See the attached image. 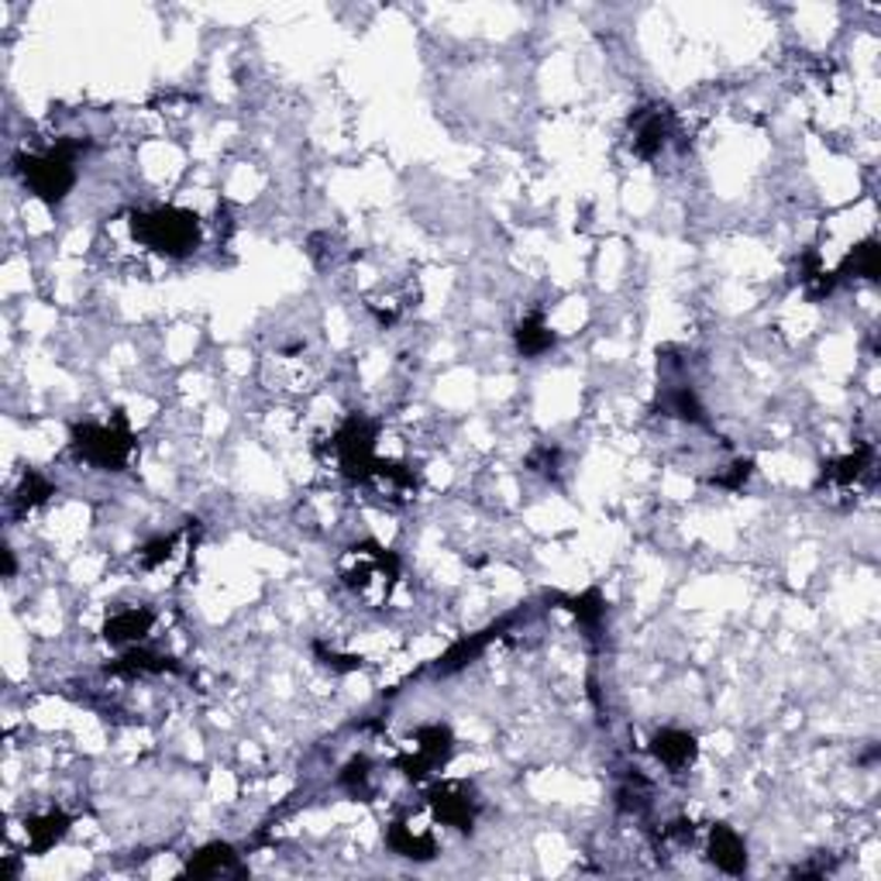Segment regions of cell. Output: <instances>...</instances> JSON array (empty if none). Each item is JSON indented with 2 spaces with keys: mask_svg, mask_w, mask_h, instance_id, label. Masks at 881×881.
Instances as JSON below:
<instances>
[{
  "mask_svg": "<svg viewBox=\"0 0 881 881\" xmlns=\"http://www.w3.org/2000/svg\"><path fill=\"white\" fill-rule=\"evenodd\" d=\"M706 854H709V861L719 871H727V874H744L747 871V844H744V837L734 830V826H727V823L709 826Z\"/></svg>",
  "mask_w": 881,
  "mask_h": 881,
  "instance_id": "obj_11",
  "label": "cell"
},
{
  "mask_svg": "<svg viewBox=\"0 0 881 881\" xmlns=\"http://www.w3.org/2000/svg\"><path fill=\"white\" fill-rule=\"evenodd\" d=\"M565 603V609H572L575 613V620L590 630V634H596L599 627H603V617H606V599H603V593L599 590H585V593H579V596H565L562 599Z\"/></svg>",
  "mask_w": 881,
  "mask_h": 881,
  "instance_id": "obj_20",
  "label": "cell"
},
{
  "mask_svg": "<svg viewBox=\"0 0 881 881\" xmlns=\"http://www.w3.org/2000/svg\"><path fill=\"white\" fill-rule=\"evenodd\" d=\"M751 462H734L727 475H716V486H724V489H744L747 486V478H751Z\"/></svg>",
  "mask_w": 881,
  "mask_h": 881,
  "instance_id": "obj_25",
  "label": "cell"
},
{
  "mask_svg": "<svg viewBox=\"0 0 881 881\" xmlns=\"http://www.w3.org/2000/svg\"><path fill=\"white\" fill-rule=\"evenodd\" d=\"M313 651H317L320 658H324V664H328V669H334V672H355V669H359V664H362V661H359V658H352V654L324 651V648H320V645H317Z\"/></svg>",
  "mask_w": 881,
  "mask_h": 881,
  "instance_id": "obj_26",
  "label": "cell"
},
{
  "mask_svg": "<svg viewBox=\"0 0 881 881\" xmlns=\"http://www.w3.org/2000/svg\"><path fill=\"white\" fill-rule=\"evenodd\" d=\"M651 755L658 758L661 768H669L672 775H682L700 758V744L689 730H679V727H664L651 737Z\"/></svg>",
  "mask_w": 881,
  "mask_h": 881,
  "instance_id": "obj_10",
  "label": "cell"
},
{
  "mask_svg": "<svg viewBox=\"0 0 881 881\" xmlns=\"http://www.w3.org/2000/svg\"><path fill=\"white\" fill-rule=\"evenodd\" d=\"M52 493H56V489H52V483H48L45 475L29 472V475L21 478V486L14 489V506H18L21 514H29V510H35V506H42Z\"/></svg>",
  "mask_w": 881,
  "mask_h": 881,
  "instance_id": "obj_22",
  "label": "cell"
},
{
  "mask_svg": "<svg viewBox=\"0 0 881 881\" xmlns=\"http://www.w3.org/2000/svg\"><path fill=\"white\" fill-rule=\"evenodd\" d=\"M517 352L524 359H541L554 349V331L544 324L541 313H527L520 324H517Z\"/></svg>",
  "mask_w": 881,
  "mask_h": 881,
  "instance_id": "obj_17",
  "label": "cell"
},
{
  "mask_svg": "<svg viewBox=\"0 0 881 881\" xmlns=\"http://www.w3.org/2000/svg\"><path fill=\"white\" fill-rule=\"evenodd\" d=\"M376 438H379L376 423H372L368 417H362V414H352L331 438V451H334V462H338L341 475H349L352 483H359V486H365L372 478V472H376V465H379Z\"/></svg>",
  "mask_w": 881,
  "mask_h": 881,
  "instance_id": "obj_5",
  "label": "cell"
},
{
  "mask_svg": "<svg viewBox=\"0 0 881 881\" xmlns=\"http://www.w3.org/2000/svg\"><path fill=\"white\" fill-rule=\"evenodd\" d=\"M878 273H881V249L874 238H865L858 249L844 255L840 269L834 276L837 279H878Z\"/></svg>",
  "mask_w": 881,
  "mask_h": 881,
  "instance_id": "obj_18",
  "label": "cell"
},
{
  "mask_svg": "<svg viewBox=\"0 0 881 881\" xmlns=\"http://www.w3.org/2000/svg\"><path fill=\"white\" fill-rule=\"evenodd\" d=\"M87 145L76 139H59L56 145H48L45 152L32 155H18V173L24 186L45 203H63L69 190L76 186V158Z\"/></svg>",
  "mask_w": 881,
  "mask_h": 881,
  "instance_id": "obj_2",
  "label": "cell"
},
{
  "mask_svg": "<svg viewBox=\"0 0 881 881\" xmlns=\"http://www.w3.org/2000/svg\"><path fill=\"white\" fill-rule=\"evenodd\" d=\"M871 472H874V448L871 444H861V448H854L850 455L834 459V462L823 465V472H819V489L830 486V489L850 493L854 486H861L865 478H871Z\"/></svg>",
  "mask_w": 881,
  "mask_h": 881,
  "instance_id": "obj_9",
  "label": "cell"
},
{
  "mask_svg": "<svg viewBox=\"0 0 881 881\" xmlns=\"http://www.w3.org/2000/svg\"><path fill=\"white\" fill-rule=\"evenodd\" d=\"M341 789H349L352 795L359 799H368L372 795V761L368 758H352L341 771Z\"/></svg>",
  "mask_w": 881,
  "mask_h": 881,
  "instance_id": "obj_23",
  "label": "cell"
},
{
  "mask_svg": "<svg viewBox=\"0 0 881 881\" xmlns=\"http://www.w3.org/2000/svg\"><path fill=\"white\" fill-rule=\"evenodd\" d=\"M73 451L93 469L124 472L135 455V434H131L124 410H114L107 423H76L73 427Z\"/></svg>",
  "mask_w": 881,
  "mask_h": 881,
  "instance_id": "obj_4",
  "label": "cell"
},
{
  "mask_svg": "<svg viewBox=\"0 0 881 881\" xmlns=\"http://www.w3.org/2000/svg\"><path fill=\"white\" fill-rule=\"evenodd\" d=\"M128 231L142 249L158 252L166 258L190 255L200 245V234H203L197 213L186 207H173V203L128 213Z\"/></svg>",
  "mask_w": 881,
  "mask_h": 881,
  "instance_id": "obj_1",
  "label": "cell"
},
{
  "mask_svg": "<svg viewBox=\"0 0 881 881\" xmlns=\"http://www.w3.org/2000/svg\"><path fill=\"white\" fill-rule=\"evenodd\" d=\"M499 630H503V624H499V627H489V630H483V634H475V637L459 640V645L451 648V651L438 661V675H451V672L465 669L469 661H475L478 654H483V651L489 648V640H493V637H499Z\"/></svg>",
  "mask_w": 881,
  "mask_h": 881,
  "instance_id": "obj_19",
  "label": "cell"
},
{
  "mask_svg": "<svg viewBox=\"0 0 881 881\" xmlns=\"http://www.w3.org/2000/svg\"><path fill=\"white\" fill-rule=\"evenodd\" d=\"M427 806H431L434 819H441L444 826H455V830L469 834L478 816V792L469 782L448 779L427 792Z\"/></svg>",
  "mask_w": 881,
  "mask_h": 881,
  "instance_id": "obj_7",
  "label": "cell"
},
{
  "mask_svg": "<svg viewBox=\"0 0 881 881\" xmlns=\"http://www.w3.org/2000/svg\"><path fill=\"white\" fill-rule=\"evenodd\" d=\"M155 627V613L145 609V606H128V609H118L107 617L103 624V637L111 640L114 648H124V645H139L145 640Z\"/></svg>",
  "mask_w": 881,
  "mask_h": 881,
  "instance_id": "obj_12",
  "label": "cell"
},
{
  "mask_svg": "<svg viewBox=\"0 0 881 881\" xmlns=\"http://www.w3.org/2000/svg\"><path fill=\"white\" fill-rule=\"evenodd\" d=\"M69 816L66 813H42V816H32L29 823H24V837H29V850L32 854H45L56 847L66 834H69Z\"/></svg>",
  "mask_w": 881,
  "mask_h": 881,
  "instance_id": "obj_16",
  "label": "cell"
},
{
  "mask_svg": "<svg viewBox=\"0 0 881 881\" xmlns=\"http://www.w3.org/2000/svg\"><path fill=\"white\" fill-rule=\"evenodd\" d=\"M451 751H455V737H451V730L444 724H431V727H420L414 734L410 747L396 758V768L404 771L407 779L420 782V779L431 775V771H441L448 764Z\"/></svg>",
  "mask_w": 881,
  "mask_h": 881,
  "instance_id": "obj_6",
  "label": "cell"
},
{
  "mask_svg": "<svg viewBox=\"0 0 881 881\" xmlns=\"http://www.w3.org/2000/svg\"><path fill=\"white\" fill-rule=\"evenodd\" d=\"M386 844L393 847V854L399 858H410V861H431L438 854V840L431 830H417L414 823L407 819H396L386 834Z\"/></svg>",
  "mask_w": 881,
  "mask_h": 881,
  "instance_id": "obj_13",
  "label": "cell"
},
{
  "mask_svg": "<svg viewBox=\"0 0 881 881\" xmlns=\"http://www.w3.org/2000/svg\"><path fill=\"white\" fill-rule=\"evenodd\" d=\"M186 874L190 878H224V874H245V868L238 865V854L231 844H207L197 850L190 861H186Z\"/></svg>",
  "mask_w": 881,
  "mask_h": 881,
  "instance_id": "obj_14",
  "label": "cell"
},
{
  "mask_svg": "<svg viewBox=\"0 0 881 881\" xmlns=\"http://www.w3.org/2000/svg\"><path fill=\"white\" fill-rule=\"evenodd\" d=\"M630 124H634V152L640 158H658L675 131V118L669 107H648Z\"/></svg>",
  "mask_w": 881,
  "mask_h": 881,
  "instance_id": "obj_8",
  "label": "cell"
},
{
  "mask_svg": "<svg viewBox=\"0 0 881 881\" xmlns=\"http://www.w3.org/2000/svg\"><path fill=\"white\" fill-rule=\"evenodd\" d=\"M664 410H669L672 417H679V420H689V423H706L696 393H692L685 383L664 389Z\"/></svg>",
  "mask_w": 881,
  "mask_h": 881,
  "instance_id": "obj_21",
  "label": "cell"
},
{
  "mask_svg": "<svg viewBox=\"0 0 881 881\" xmlns=\"http://www.w3.org/2000/svg\"><path fill=\"white\" fill-rule=\"evenodd\" d=\"M107 672L111 675H128V679H139V675H166V672H179V664L166 654H155V651H145V648H131L124 651L114 664H107Z\"/></svg>",
  "mask_w": 881,
  "mask_h": 881,
  "instance_id": "obj_15",
  "label": "cell"
},
{
  "mask_svg": "<svg viewBox=\"0 0 881 881\" xmlns=\"http://www.w3.org/2000/svg\"><path fill=\"white\" fill-rule=\"evenodd\" d=\"M179 538H183V530H176V533H166V538H155V541H148L145 548H142V554H139V565L142 569H163L169 558L176 554V544H179Z\"/></svg>",
  "mask_w": 881,
  "mask_h": 881,
  "instance_id": "obj_24",
  "label": "cell"
},
{
  "mask_svg": "<svg viewBox=\"0 0 881 881\" xmlns=\"http://www.w3.org/2000/svg\"><path fill=\"white\" fill-rule=\"evenodd\" d=\"M396 579H399V558L379 541L352 544L349 554L341 558V582L368 606H383Z\"/></svg>",
  "mask_w": 881,
  "mask_h": 881,
  "instance_id": "obj_3",
  "label": "cell"
}]
</instances>
